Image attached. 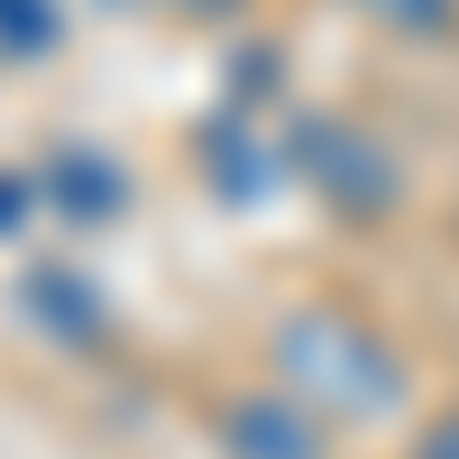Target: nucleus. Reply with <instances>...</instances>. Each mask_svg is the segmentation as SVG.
<instances>
[{"label": "nucleus", "mask_w": 459, "mask_h": 459, "mask_svg": "<svg viewBox=\"0 0 459 459\" xmlns=\"http://www.w3.org/2000/svg\"><path fill=\"white\" fill-rule=\"evenodd\" d=\"M276 368L303 404L322 413H350V423H377L395 395H404V359L377 340L368 322L331 313V303H303V313L276 322Z\"/></svg>", "instance_id": "f257e3e1"}, {"label": "nucleus", "mask_w": 459, "mask_h": 459, "mask_svg": "<svg viewBox=\"0 0 459 459\" xmlns=\"http://www.w3.org/2000/svg\"><path fill=\"white\" fill-rule=\"evenodd\" d=\"M294 166L313 175V194L331 212H350V221H377V212H395V157L377 147L359 120H294Z\"/></svg>", "instance_id": "f03ea898"}, {"label": "nucleus", "mask_w": 459, "mask_h": 459, "mask_svg": "<svg viewBox=\"0 0 459 459\" xmlns=\"http://www.w3.org/2000/svg\"><path fill=\"white\" fill-rule=\"evenodd\" d=\"M221 450L230 459H322V404H303L294 386H257L239 404H221Z\"/></svg>", "instance_id": "7ed1b4c3"}, {"label": "nucleus", "mask_w": 459, "mask_h": 459, "mask_svg": "<svg viewBox=\"0 0 459 459\" xmlns=\"http://www.w3.org/2000/svg\"><path fill=\"white\" fill-rule=\"evenodd\" d=\"M19 294H28V313H47L56 340H74V350H92V340H101V294L74 276V266H28Z\"/></svg>", "instance_id": "20e7f679"}, {"label": "nucleus", "mask_w": 459, "mask_h": 459, "mask_svg": "<svg viewBox=\"0 0 459 459\" xmlns=\"http://www.w3.org/2000/svg\"><path fill=\"white\" fill-rule=\"evenodd\" d=\"M47 194H56L74 221H110V212L129 203V184H120V166H110V157H92V147H65V157L47 166Z\"/></svg>", "instance_id": "39448f33"}, {"label": "nucleus", "mask_w": 459, "mask_h": 459, "mask_svg": "<svg viewBox=\"0 0 459 459\" xmlns=\"http://www.w3.org/2000/svg\"><path fill=\"white\" fill-rule=\"evenodd\" d=\"M368 19H386L395 37H450L459 28V0H359Z\"/></svg>", "instance_id": "423d86ee"}, {"label": "nucleus", "mask_w": 459, "mask_h": 459, "mask_svg": "<svg viewBox=\"0 0 459 459\" xmlns=\"http://www.w3.org/2000/svg\"><path fill=\"white\" fill-rule=\"evenodd\" d=\"M0 47L10 56H47L56 47V10L47 0H0Z\"/></svg>", "instance_id": "0eeeda50"}, {"label": "nucleus", "mask_w": 459, "mask_h": 459, "mask_svg": "<svg viewBox=\"0 0 459 459\" xmlns=\"http://www.w3.org/2000/svg\"><path fill=\"white\" fill-rule=\"evenodd\" d=\"M413 459H459V404L423 423V441H413Z\"/></svg>", "instance_id": "6e6552de"}, {"label": "nucleus", "mask_w": 459, "mask_h": 459, "mask_svg": "<svg viewBox=\"0 0 459 459\" xmlns=\"http://www.w3.org/2000/svg\"><path fill=\"white\" fill-rule=\"evenodd\" d=\"M19 221H28V184L0 175V230H19Z\"/></svg>", "instance_id": "1a4fd4ad"}, {"label": "nucleus", "mask_w": 459, "mask_h": 459, "mask_svg": "<svg viewBox=\"0 0 459 459\" xmlns=\"http://www.w3.org/2000/svg\"><path fill=\"white\" fill-rule=\"evenodd\" d=\"M194 10H221V0H194Z\"/></svg>", "instance_id": "9d476101"}]
</instances>
